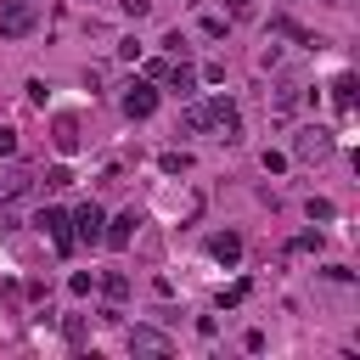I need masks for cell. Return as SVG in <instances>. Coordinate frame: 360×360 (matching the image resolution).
Segmentation results:
<instances>
[{
	"label": "cell",
	"instance_id": "obj_1",
	"mask_svg": "<svg viewBox=\"0 0 360 360\" xmlns=\"http://www.w3.org/2000/svg\"><path fill=\"white\" fill-rule=\"evenodd\" d=\"M332 146H338V135H332L326 124H304V129L292 135V158H304V163H321V158H332Z\"/></svg>",
	"mask_w": 360,
	"mask_h": 360
},
{
	"label": "cell",
	"instance_id": "obj_2",
	"mask_svg": "<svg viewBox=\"0 0 360 360\" xmlns=\"http://www.w3.org/2000/svg\"><path fill=\"white\" fill-rule=\"evenodd\" d=\"M34 22V0H0V39H28Z\"/></svg>",
	"mask_w": 360,
	"mask_h": 360
},
{
	"label": "cell",
	"instance_id": "obj_3",
	"mask_svg": "<svg viewBox=\"0 0 360 360\" xmlns=\"http://www.w3.org/2000/svg\"><path fill=\"white\" fill-rule=\"evenodd\" d=\"M68 225H73V242H90V248H96L107 219H101V208H96V202H79V208L68 214Z\"/></svg>",
	"mask_w": 360,
	"mask_h": 360
},
{
	"label": "cell",
	"instance_id": "obj_4",
	"mask_svg": "<svg viewBox=\"0 0 360 360\" xmlns=\"http://www.w3.org/2000/svg\"><path fill=\"white\" fill-rule=\"evenodd\" d=\"M208 118H214V129H219V141H242V112H236V101H225V96H214V101H208Z\"/></svg>",
	"mask_w": 360,
	"mask_h": 360
},
{
	"label": "cell",
	"instance_id": "obj_5",
	"mask_svg": "<svg viewBox=\"0 0 360 360\" xmlns=\"http://www.w3.org/2000/svg\"><path fill=\"white\" fill-rule=\"evenodd\" d=\"M51 242H56V253H73V225H68V214L62 208H39V219H34Z\"/></svg>",
	"mask_w": 360,
	"mask_h": 360
},
{
	"label": "cell",
	"instance_id": "obj_6",
	"mask_svg": "<svg viewBox=\"0 0 360 360\" xmlns=\"http://www.w3.org/2000/svg\"><path fill=\"white\" fill-rule=\"evenodd\" d=\"M152 107H158V90H152L146 79H135V84L124 90V118H152Z\"/></svg>",
	"mask_w": 360,
	"mask_h": 360
},
{
	"label": "cell",
	"instance_id": "obj_7",
	"mask_svg": "<svg viewBox=\"0 0 360 360\" xmlns=\"http://www.w3.org/2000/svg\"><path fill=\"white\" fill-rule=\"evenodd\" d=\"M28 186H34V169H28V163H6V169H0V202L22 197Z\"/></svg>",
	"mask_w": 360,
	"mask_h": 360
},
{
	"label": "cell",
	"instance_id": "obj_8",
	"mask_svg": "<svg viewBox=\"0 0 360 360\" xmlns=\"http://www.w3.org/2000/svg\"><path fill=\"white\" fill-rule=\"evenodd\" d=\"M129 349H135V354H169L174 343H169L158 326H129Z\"/></svg>",
	"mask_w": 360,
	"mask_h": 360
},
{
	"label": "cell",
	"instance_id": "obj_9",
	"mask_svg": "<svg viewBox=\"0 0 360 360\" xmlns=\"http://www.w3.org/2000/svg\"><path fill=\"white\" fill-rule=\"evenodd\" d=\"M135 225H141V214H135V208H124V214H118V219H112V225L101 231V242H107V248H129Z\"/></svg>",
	"mask_w": 360,
	"mask_h": 360
},
{
	"label": "cell",
	"instance_id": "obj_10",
	"mask_svg": "<svg viewBox=\"0 0 360 360\" xmlns=\"http://www.w3.org/2000/svg\"><path fill=\"white\" fill-rule=\"evenodd\" d=\"M51 141H56L62 152H79V118H73V112H56V124H51Z\"/></svg>",
	"mask_w": 360,
	"mask_h": 360
},
{
	"label": "cell",
	"instance_id": "obj_11",
	"mask_svg": "<svg viewBox=\"0 0 360 360\" xmlns=\"http://www.w3.org/2000/svg\"><path fill=\"white\" fill-rule=\"evenodd\" d=\"M208 253H214L219 264H236V259H242V236H236V231H219V236L208 242Z\"/></svg>",
	"mask_w": 360,
	"mask_h": 360
},
{
	"label": "cell",
	"instance_id": "obj_12",
	"mask_svg": "<svg viewBox=\"0 0 360 360\" xmlns=\"http://www.w3.org/2000/svg\"><path fill=\"white\" fill-rule=\"evenodd\" d=\"M163 79L174 84V96H191V90H197V68H191V62H169Z\"/></svg>",
	"mask_w": 360,
	"mask_h": 360
},
{
	"label": "cell",
	"instance_id": "obj_13",
	"mask_svg": "<svg viewBox=\"0 0 360 360\" xmlns=\"http://www.w3.org/2000/svg\"><path fill=\"white\" fill-rule=\"evenodd\" d=\"M332 101H338L343 112L354 107V73H338V79H332Z\"/></svg>",
	"mask_w": 360,
	"mask_h": 360
},
{
	"label": "cell",
	"instance_id": "obj_14",
	"mask_svg": "<svg viewBox=\"0 0 360 360\" xmlns=\"http://www.w3.org/2000/svg\"><path fill=\"white\" fill-rule=\"evenodd\" d=\"M186 129H191V135L214 129V118H208V101H191V107H186Z\"/></svg>",
	"mask_w": 360,
	"mask_h": 360
},
{
	"label": "cell",
	"instance_id": "obj_15",
	"mask_svg": "<svg viewBox=\"0 0 360 360\" xmlns=\"http://www.w3.org/2000/svg\"><path fill=\"white\" fill-rule=\"evenodd\" d=\"M298 90H304V84H292V79H287V84L276 90V112H281V118H287V112L298 107Z\"/></svg>",
	"mask_w": 360,
	"mask_h": 360
},
{
	"label": "cell",
	"instance_id": "obj_16",
	"mask_svg": "<svg viewBox=\"0 0 360 360\" xmlns=\"http://www.w3.org/2000/svg\"><path fill=\"white\" fill-rule=\"evenodd\" d=\"M158 169H163V174H186V169H191V158H186V152H163V158H158Z\"/></svg>",
	"mask_w": 360,
	"mask_h": 360
},
{
	"label": "cell",
	"instance_id": "obj_17",
	"mask_svg": "<svg viewBox=\"0 0 360 360\" xmlns=\"http://www.w3.org/2000/svg\"><path fill=\"white\" fill-rule=\"evenodd\" d=\"M101 287H107V298H112V304H118V298H124V292H129V281H124V276H118V270H112V276H101Z\"/></svg>",
	"mask_w": 360,
	"mask_h": 360
},
{
	"label": "cell",
	"instance_id": "obj_18",
	"mask_svg": "<svg viewBox=\"0 0 360 360\" xmlns=\"http://www.w3.org/2000/svg\"><path fill=\"white\" fill-rule=\"evenodd\" d=\"M242 298H248V281H236V287H225V292H219V309H236Z\"/></svg>",
	"mask_w": 360,
	"mask_h": 360
},
{
	"label": "cell",
	"instance_id": "obj_19",
	"mask_svg": "<svg viewBox=\"0 0 360 360\" xmlns=\"http://www.w3.org/2000/svg\"><path fill=\"white\" fill-rule=\"evenodd\" d=\"M292 253H321V231H304V236L292 242Z\"/></svg>",
	"mask_w": 360,
	"mask_h": 360
},
{
	"label": "cell",
	"instance_id": "obj_20",
	"mask_svg": "<svg viewBox=\"0 0 360 360\" xmlns=\"http://www.w3.org/2000/svg\"><path fill=\"white\" fill-rule=\"evenodd\" d=\"M62 332H68V343H73V349L84 343V321H79V315H68V326H62Z\"/></svg>",
	"mask_w": 360,
	"mask_h": 360
},
{
	"label": "cell",
	"instance_id": "obj_21",
	"mask_svg": "<svg viewBox=\"0 0 360 360\" xmlns=\"http://www.w3.org/2000/svg\"><path fill=\"white\" fill-rule=\"evenodd\" d=\"M309 219H332V202L326 197H309Z\"/></svg>",
	"mask_w": 360,
	"mask_h": 360
},
{
	"label": "cell",
	"instance_id": "obj_22",
	"mask_svg": "<svg viewBox=\"0 0 360 360\" xmlns=\"http://www.w3.org/2000/svg\"><path fill=\"white\" fill-rule=\"evenodd\" d=\"M118 6H124V17H146L152 11V0H118Z\"/></svg>",
	"mask_w": 360,
	"mask_h": 360
},
{
	"label": "cell",
	"instance_id": "obj_23",
	"mask_svg": "<svg viewBox=\"0 0 360 360\" xmlns=\"http://www.w3.org/2000/svg\"><path fill=\"white\" fill-rule=\"evenodd\" d=\"M17 152V129H0V158H11Z\"/></svg>",
	"mask_w": 360,
	"mask_h": 360
},
{
	"label": "cell",
	"instance_id": "obj_24",
	"mask_svg": "<svg viewBox=\"0 0 360 360\" xmlns=\"http://www.w3.org/2000/svg\"><path fill=\"white\" fill-rule=\"evenodd\" d=\"M248 6H253V0H225V11H231V17H242Z\"/></svg>",
	"mask_w": 360,
	"mask_h": 360
}]
</instances>
